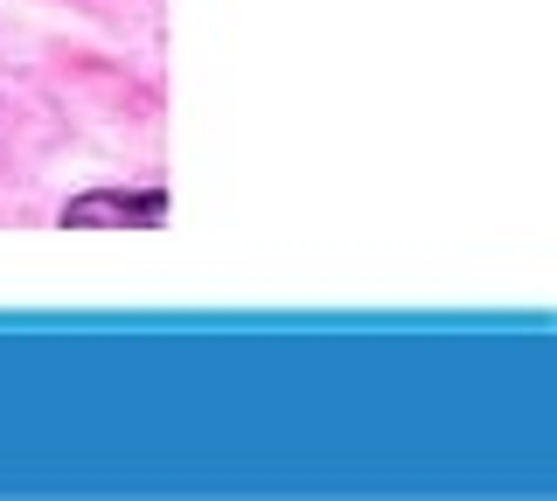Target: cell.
Segmentation results:
<instances>
[{"label":"cell","instance_id":"cell-1","mask_svg":"<svg viewBox=\"0 0 557 501\" xmlns=\"http://www.w3.org/2000/svg\"><path fill=\"white\" fill-rule=\"evenodd\" d=\"M70 230H161L168 223V188H91L63 202Z\"/></svg>","mask_w":557,"mask_h":501}]
</instances>
